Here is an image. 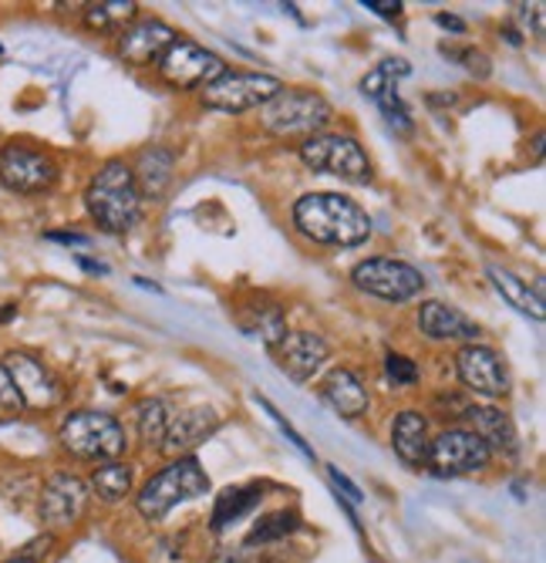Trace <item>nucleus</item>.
<instances>
[{"label":"nucleus","instance_id":"nucleus-1","mask_svg":"<svg viewBox=\"0 0 546 563\" xmlns=\"http://www.w3.org/2000/svg\"><path fill=\"white\" fill-rule=\"evenodd\" d=\"M293 227L321 246H361L371 236V217L355 199L337 192H308L293 202Z\"/></svg>","mask_w":546,"mask_h":563},{"label":"nucleus","instance_id":"nucleus-2","mask_svg":"<svg viewBox=\"0 0 546 563\" xmlns=\"http://www.w3.org/2000/svg\"><path fill=\"white\" fill-rule=\"evenodd\" d=\"M85 210L105 233H129L142 213V196L132 179V166H125L122 159H109L98 169L85 189Z\"/></svg>","mask_w":546,"mask_h":563},{"label":"nucleus","instance_id":"nucleus-3","mask_svg":"<svg viewBox=\"0 0 546 563\" xmlns=\"http://www.w3.org/2000/svg\"><path fill=\"white\" fill-rule=\"evenodd\" d=\"M203 493H210V476L203 473V466L196 463L192 455H179L163 473H156L138 489L135 506H138V514L145 520H163V517L172 514L179 503L196 499Z\"/></svg>","mask_w":546,"mask_h":563},{"label":"nucleus","instance_id":"nucleus-4","mask_svg":"<svg viewBox=\"0 0 546 563\" xmlns=\"http://www.w3.org/2000/svg\"><path fill=\"white\" fill-rule=\"evenodd\" d=\"M331 115H334L331 101L324 95L304 91V88H280L260 109L264 129L280 139H293V135L311 139L331 122Z\"/></svg>","mask_w":546,"mask_h":563},{"label":"nucleus","instance_id":"nucleus-5","mask_svg":"<svg viewBox=\"0 0 546 563\" xmlns=\"http://www.w3.org/2000/svg\"><path fill=\"white\" fill-rule=\"evenodd\" d=\"M58 439H62L65 452H71L75 459H88V463H98V459H102V463H112V459H119L129 445L122 422L109 412H94V408L71 412L62 422Z\"/></svg>","mask_w":546,"mask_h":563},{"label":"nucleus","instance_id":"nucleus-6","mask_svg":"<svg viewBox=\"0 0 546 563\" xmlns=\"http://www.w3.org/2000/svg\"><path fill=\"white\" fill-rule=\"evenodd\" d=\"M297 156H301V163H304L308 169L337 176V179L355 183V186H365V183L375 179V169H371L368 152H365L361 142L352 139V135L317 132V135H311V139L301 142V148H297Z\"/></svg>","mask_w":546,"mask_h":563},{"label":"nucleus","instance_id":"nucleus-7","mask_svg":"<svg viewBox=\"0 0 546 563\" xmlns=\"http://www.w3.org/2000/svg\"><path fill=\"white\" fill-rule=\"evenodd\" d=\"M280 78L260 71H226L203 88V106L213 112L239 115L250 109H264L267 101L280 91Z\"/></svg>","mask_w":546,"mask_h":563},{"label":"nucleus","instance_id":"nucleus-8","mask_svg":"<svg viewBox=\"0 0 546 563\" xmlns=\"http://www.w3.org/2000/svg\"><path fill=\"white\" fill-rule=\"evenodd\" d=\"M489 445L469 429H442L428 445V470L438 479H459L489 470Z\"/></svg>","mask_w":546,"mask_h":563},{"label":"nucleus","instance_id":"nucleus-9","mask_svg":"<svg viewBox=\"0 0 546 563\" xmlns=\"http://www.w3.org/2000/svg\"><path fill=\"white\" fill-rule=\"evenodd\" d=\"M352 284L378 300L388 303H405L415 300L425 290V277L405 264V261H391V257H368L352 271Z\"/></svg>","mask_w":546,"mask_h":563},{"label":"nucleus","instance_id":"nucleus-10","mask_svg":"<svg viewBox=\"0 0 546 563\" xmlns=\"http://www.w3.org/2000/svg\"><path fill=\"white\" fill-rule=\"evenodd\" d=\"M159 75H163L166 85H172L179 91H192V88H207L210 81L226 75V65H223L220 55L207 51L203 44L176 41L159 58Z\"/></svg>","mask_w":546,"mask_h":563},{"label":"nucleus","instance_id":"nucleus-11","mask_svg":"<svg viewBox=\"0 0 546 563\" xmlns=\"http://www.w3.org/2000/svg\"><path fill=\"white\" fill-rule=\"evenodd\" d=\"M55 179H58V166L47 152L31 148L24 142H11L0 148V183L11 192L34 196V192L52 189Z\"/></svg>","mask_w":546,"mask_h":563},{"label":"nucleus","instance_id":"nucleus-12","mask_svg":"<svg viewBox=\"0 0 546 563\" xmlns=\"http://www.w3.org/2000/svg\"><path fill=\"white\" fill-rule=\"evenodd\" d=\"M456 372L463 385L482 398H503L510 391V372L500 351H492L486 344H463L456 354Z\"/></svg>","mask_w":546,"mask_h":563},{"label":"nucleus","instance_id":"nucleus-13","mask_svg":"<svg viewBox=\"0 0 546 563\" xmlns=\"http://www.w3.org/2000/svg\"><path fill=\"white\" fill-rule=\"evenodd\" d=\"M8 368L18 395H21V405L24 408H34V412H44V408H55L62 401V385L58 378L47 372L37 357L24 354V351H11L4 354V362H0Z\"/></svg>","mask_w":546,"mask_h":563},{"label":"nucleus","instance_id":"nucleus-14","mask_svg":"<svg viewBox=\"0 0 546 563\" xmlns=\"http://www.w3.org/2000/svg\"><path fill=\"white\" fill-rule=\"evenodd\" d=\"M176 31L166 24V21H156V18H142V21H132L129 27L119 31V58L125 65H159V58L166 51L176 44Z\"/></svg>","mask_w":546,"mask_h":563},{"label":"nucleus","instance_id":"nucleus-15","mask_svg":"<svg viewBox=\"0 0 546 563\" xmlns=\"http://www.w3.org/2000/svg\"><path fill=\"white\" fill-rule=\"evenodd\" d=\"M88 486L71 473H55L41 489V520L55 530L75 527L85 517Z\"/></svg>","mask_w":546,"mask_h":563},{"label":"nucleus","instance_id":"nucleus-16","mask_svg":"<svg viewBox=\"0 0 546 563\" xmlns=\"http://www.w3.org/2000/svg\"><path fill=\"white\" fill-rule=\"evenodd\" d=\"M280 368L293 378V382H308L321 372V365L331 357V347L321 334L314 331H290L280 347Z\"/></svg>","mask_w":546,"mask_h":563},{"label":"nucleus","instance_id":"nucleus-17","mask_svg":"<svg viewBox=\"0 0 546 563\" xmlns=\"http://www.w3.org/2000/svg\"><path fill=\"white\" fill-rule=\"evenodd\" d=\"M216 429H220V416L213 412V408H186V412L169 419V429H166L159 449L172 459L189 455L196 445H203Z\"/></svg>","mask_w":546,"mask_h":563},{"label":"nucleus","instance_id":"nucleus-18","mask_svg":"<svg viewBox=\"0 0 546 563\" xmlns=\"http://www.w3.org/2000/svg\"><path fill=\"white\" fill-rule=\"evenodd\" d=\"M419 331L428 338V341H466V344H476L479 341V324L469 321L463 311L456 307L442 303V300H425L419 307Z\"/></svg>","mask_w":546,"mask_h":563},{"label":"nucleus","instance_id":"nucleus-19","mask_svg":"<svg viewBox=\"0 0 546 563\" xmlns=\"http://www.w3.org/2000/svg\"><path fill=\"white\" fill-rule=\"evenodd\" d=\"M428 445H432L428 419L419 412V408H405V412H399V419L391 422L394 455H399L409 470H422L428 463Z\"/></svg>","mask_w":546,"mask_h":563},{"label":"nucleus","instance_id":"nucleus-20","mask_svg":"<svg viewBox=\"0 0 546 563\" xmlns=\"http://www.w3.org/2000/svg\"><path fill=\"white\" fill-rule=\"evenodd\" d=\"M466 419H469V432H476L489 445V452L516 455V449H520L516 426H513V419L503 412V408H495V405H469Z\"/></svg>","mask_w":546,"mask_h":563},{"label":"nucleus","instance_id":"nucleus-21","mask_svg":"<svg viewBox=\"0 0 546 563\" xmlns=\"http://www.w3.org/2000/svg\"><path fill=\"white\" fill-rule=\"evenodd\" d=\"M321 395H324V401L334 408V412L344 416V419H361L368 412V405H371L365 382L352 368H334L324 378Z\"/></svg>","mask_w":546,"mask_h":563},{"label":"nucleus","instance_id":"nucleus-22","mask_svg":"<svg viewBox=\"0 0 546 563\" xmlns=\"http://www.w3.org/2000/svg\"><path fill=\"white\" fill-rule=\"evenodd\" d=\"M172 173H176V156H172V148L153 145V148H142V152H138V163H135V169H132V179H135V186H138V196L159 199V196L169 189Z\"/></svg>","mask_w":546,"mask_h":563},{"label":"nucleus","instance_id":"nucleus-23","mask_svg":"<svg viewBox=\"0 0 546 563\" xmlns=\"http://www.w3.org/2000/svg\"><path fill=\"white\" fill-rule=\"evenodd\" d=\"M486 274H489L495 294H500V297L513 307V311H520V314H526V318H533V321H543V318H546L543 297H539L536 290H530V284H523L516 274H510V271H503V267H495V264H489Z\"/></svg>","mask_w":546,"mask_h":563},{"label":"nucleus","instance_id":"nucleus-24","mask_svg":"<svg viewBox=\"0 0 546 563\" xmlns=\"http://www.w3.org/2000/svg\"><path fill=\"white\" fill-rule=\"evenodd\" d=\"M132 479H135V473H132V466L129 463H122V459H112V463H105V466H98L94 473H91V489H94V496L98 499H105V503H119V499H125L129 493H132Z\"/></svg>","mask_w":546,"mask_h":563},{"label":"nucleus","instance_id":"nucleus-25","mask_svg":"<svg viewBox=\"0 0 546 563\" xmlns=\"http://www.w3.org/2000/svg\"><path fill=\"white\" fill-rule=\"evenodd\" d=\"M260 489H223L213 506V530H226L260 506Z\"/></svg>","mask_w":546,"mask_h":563},{"label":"nucleus","instance_id":"nucleus-26","mask_svg":"<svg viewBox=\"0 0 546 563\" xmlns=\"http://www.w3.org/2000/svg\"><path fill=\"white\" fill-rule=\"evenodd\" d=\"M135 422H138V435L145 445H163V435L169 429V408L163 398H145L135 408Z\"/></svg>","mask_w":546,"mask_h":563},{"label":"nucleus","instance_id":"nucleus-27","mask_svg":"<svg viewBox=\"0 0 546 563\" xmlns=\"http://www.w3.org/2000/svg\"><path fill=\"white\" fill-rule=\"evenodd\" d=\"M301 530V520H297V514H274V517H267V520H260L257 527H254V533L246 537V543L243 547H264V543H277V540H287L290 533H297Z\"/></svg>","mask_w":546,"mask_h":563},{"label":"nucleus","instance_id":"nucleus-28","mask_svg":"<svg viewBox=\"0 0 546 563\" xmlns=\"http://www.w3.org/2000/svg\"><path fill=\"white\" fill-rule=\"evenodd\" d=\"M405 75H409V65H405L402 58H388V62H381L375 71H368V75H365L361 91H365L368 98H378L385 88L399 85V78H405Z\"/></svg>","mask_w":546,"mask_h":563},{"label":"nucleus","instance_id":"nucleus-29","mask_svg":"<svg viewBox=\"0 0 546 563\" xmlns=\"http://www.w3.org/2000/svg\"><path fill=\"white\" fill-rule=\"evenodd\" d=\"M246 328H254L260 338H264V344L267 347H280V341L287 338V321H283V311L280 307H260L257 311V318L254 321H246Z\"/></svg>","mask_w":546,"mask_h":563},{"label":"nucleus","instance_id":"nucleus-30","mask_svg":"<svg viewBox=\"0 0 546 563\" xmlns=\"http://www.w3.org/2000/svg\"><path fill=\"white\" fill-rule=\"evenodd\" d=\"M119 18H135L132 0H125V4H88L85 8V24L91 31H112Z\"/></svg>","mask_w":546,"mask_h":563},{"label":"nucleus","instance_id":"nucleus-31","mask_svg":"<svg viewBox=\"0 0 546 563\" xmlns=\"http://www.w3.org/2000/svg\"><path fill=\"white\" fill-rule=\"evenodd\" d=\"M385 372H388V378H391L394 385H402V388H409V385L419 382V365L412 362V357L394 354V351L385 354Z\"/></svg>","mask_w":546,"mask_h":563},{"label":"nucleus","instance_id":"nucleus-32","mask_svg":"<svg viewBox=\"0 0 546 563\" xmlns=\"http://www.w3.org/2000/svg\"><path fill=\"white\" fill-rule=\"evenodd\" d=\"M21 412H24L21 395H18V388H14L8 368L0 365V419H14V416H21Z\"/></svg>","mask_w":546,"mask_h":563},{"label":"nucleus","instance_id":"nucleus-33","mask_svg":"<svg viewBox=\"0 0 546 563\" xmlns=\"http://www.w3.org/2000/svg\"><path fill=\"white\" fill-rule=\"evenodd\" d=\"M442 55L463 58L459 65H466V68H469L472 75H479V78L489 75V58L482 55V51H476V47H449V44H442Z\"/></svg>","mask_w":546,"mask_h":563},{"label":"nucleus","instance_id":"nucleus-34","mask_svg":"<svg viewBox=\"0 0 546 563\" xmlns=\"http://www.w3.org/2000/svg\"><path fill=\"white\" fill-rule=\"evenodd\" d=\"M365 8L381 14V18H399L402 14V4L399 0H365Z\"/></svg>","mask_w":546,"mask_h":563},{"label":"nucleus","instance_id":"nucleus-35","mask_svg":"<svg viewBox=\"0 0 546 563\" xmlns=\"http://www.w3.org/2000/svg\"><path fill=\"white\" fill-rule=\"evenodd\" d=\"M331 479H334V483L344 489V496H347V499H352V503H361V493H358V486H355L352 479H347L341 470H334V466H331Z\"/></svg>","mask_w":546,"mask_h":563},{"label":"nucleus","instance_id":"nucleus-36","mask_svg":"<svg viewBox=\"0 0 546 563\" xmlns=\"http://www.w3.org/2000/svg\"><path fill=\"white\" fill-rule=\"evenodd\" d=\"M435 24H438V27H445V31H456V34H463V31H466V24H463L459 18H453V14H438V18H435Z\"/></svg>","mask_w":546,"mask_h":563},{"label":"nucleus","instance_id":"nucleus-37","mask_svg":"<svg viewBox=\"0 0 546 563\" xmlns=\"http://www.w3.org/2000/svg\"><path fill=\"white\" fill-rule=\"evenodd\" d=\"M52 240H62V243H85V236H78V233H47Z\"/></svg>","mask_w":546,"mask_h":563},{"label":"nucleus","instance_id":"nucleus-38","mask_svg":"<svg viewBox=\"0 0 546 563\" xmlns=\"http://www.w3.org/2000/svg\"><path fill=\"white\" fill-rule=\"evenodd\" d=\"M503 34H506V41H510V44H516V47L523 44V37L516 34V27H510V24H506V27H503Z\"/></svg>","mask_w":546,"mask_h":563},{"label":"nucleus","instance_id":"nucleus-39","mask_svg":"<svg viewBox=\"0 0 546 563\" xmlns=\"http://www.w3.org/2000/svg\"><path fill=\"white\" fill-rule=\"evenodd\" d=\"M4 563H37V560L27 556V553H18V556H11V560H4Z\"/></svg>","mask_w":546,"mask_h":563}]
</instances>
